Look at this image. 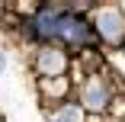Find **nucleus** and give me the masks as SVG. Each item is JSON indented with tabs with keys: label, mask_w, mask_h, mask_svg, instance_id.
I'll return each instance as SVG.
<instances>
[{
	"label": "nucleus",
	"mask_w": 125,
	"mask_h": 122,
	"mask_svg": "<svg viewBox=\"0 0 125 122\" xmlns=\"http://www.w3.org/2000/svg\"><path fill=\"white\" fill-rule=\"evenodd\" d=\"M7 71V55H0V74Z\"/></svg>",
	"instance_id": "nucleus-6"
},
{
	"label": "nucleus",
	"mask_w": 125,
	"mask_h": 122,
	"mask_svg": "<svg viewBox=\"0 0 125 122\" xmlns=\"http://www.w3.org/2000/svg\"><path fill=\"white\" fill-rule=\"evenodd\" d=\"M64 67H67V58H64V52H55V48H45V52L39 55V71H42L45 77L64 74Z\"/></svg>",
	"instance_id": "nucleus-2"
},
{
	"label": "nucleus",
	"mask_w": 125,
	"mask_h": 122,
	"mask_svg": "<svg viewBox=\"0 0 125 122\" xmlns=\"http://www.w3.org/2000/svg\"><path fill=\"white\" fill-rule=\"evenodd\" d=\"M83 103H87V109H103L106 106V87L99 80H90L83 90Z\"/></svg>",
	"instance_id": "nucleus-4"
},
{
	"label": "nucleus",
	"mask_w": 125,
	"mask_h": 122,
	"mask_svg": "<svg viewBox=\"0 0 125 122\" xmlns=\"http://www.w3.org/2000/svg\"><path fill=\"white\" fill-rule=\"evenodd\" d=\"M55 35H64L67 42L80 45V42H90V29L83 19H74V16H58V32Z\"/></svg>",
	"instance_id": "nucleus-1"
},
{
	"label": "nucleus",
	"mask_w": 125,
	"mask_h": 122,
	"mask_svg": "<svg viewBox=\"0 0 125 122\" xmlns=\"http://www.w3.org/2000/svg\"><path fill=\"white\" fill-rule=\"evenodd\" d=\"M96 26H99V35L109 39V42H119L125 35V19L119 13H103V16L96 19Z\"/></svg>",
	"instance_id": "nucleus-3"
},
{
	"label": "nucleus",
	"mask_w": 125,
	"mask_h": 122,
	"mask_svg": "<svg viewBox=\"0 0 125 122\" xmlns=\"http://www.w3.org/2000/svg\"><path fill=\"white\" fill-rule=\"evenodd\" d=\"M83 116H80V109L77 106H67V109H61L58 116H55V122H80Z\"/></svg>",
	"instance_id": "nucleus-5"
}]
</instances>
